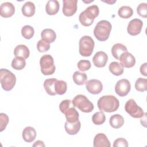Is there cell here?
<instances>
[{
	"label": "cell",
	"mask_w": 147,
	"mask_h": 147,
	"mask_svg": "<svg viewBox=\"0 0 147 147\" xmlns=\"http://www.w3.org/2000/svg\"><path fill=\"white\" fill-rule=\"evenodd\" d=\"M137 12L138 15L143 18L147 17V4L141 3L137 7Z\"/></svg>",
	"instance_id": "cell-37"
},
{
	"label": "cell",
	"mask_w": 147,
	"mask_h": 147,
	"mask_svg": "<svg viewBox=\"0 0 147 147\" xmlns=\"http://www.w3.org/2000/svg\"><path fill=\"white\" fill-rule=\"evenodd\" d=\"M41 71L44 75H52L56 69L52 56L49 54L43 55L40 60Z\"/></svg>",
	"instance_id": "cell-7"
},
{
	"label": "cell",
	"mask_w": 147,
	"mask_h": 147,
	"mask_svg": "<svg viewBox=\"0 0 147 147\" xmlns=\"http://www.w3.org/2000/svg\"><path fill=\"white\" fill-rule=\"evenodd\" d=\"M56 78H50L45 80L44 82V87L47 93L50 95L53 96L56 94L55 91V83L56 82Z\"/></svg>",
	"instance_id": "cell-26"
},
{
	"label": "cell",
	"mask_w": 147,
	"mask_h": 147,
	"mask_svg": "<svg viewBox=\"0 0 147 147\" xmlns=\"http://www.w3.org/2000/svg\"><path fill=\"white\" fill-rule=\"evenodd\" d=\"M127 49L126 46L121 43H117L111 48V53L113 56L117 60H119L121 55L127 52Z\"/></svg>",
	"instance_id": "cell-23"
},
{
	"label": "cell",
	"mask_w": 147,
	"mask_h": 147,
	"mask_svg": "<svg viewBox=\"0 0 147 147\" xmlns=\"http://www.w3.org/2000/svg\"><path fill=\"white\" fill-rule=\"evenodd\" d=\"M146 65H147V63H144L143 64H142L140 67V72L142 75H144L145 76H147V73H146Z\"/></svg>",
	"instance_id": "cell-41"
},
{
	"label": "cell",
	"mask_w": 147,
	"mask_h": 147,
	"mask_svg": "<svg viewBox=\"0 0 147 147\" xmlns=\"http://www.w3.org/2000/svg\"><path fill=\"white\" fill-rule=\"evenodd\" d=\"M77 66L78 69L80 71L83 72V71H86L89 69H90L91 67V64L89 60H81L78 63Z\"/></svg>",
	"instance_id": "cell-35"
},
{
	"label": "cell",
	"mask_w": 147,
	"mask_h": 147,
	"mask_svg": "<svg viewBox=\"0 0 147 147\" xmlns=\"http://www.w3.org/2000/svg\"><path fill=\"white\" fill-rule=\"evenodd\" d=\"M111 24L107 20H101L96 25L94 29L95 38L100 41L107 40L111 30Z\"/></svg>",
	"instance_id": "cell-3"
},
{
	"label": "cell",
	"mask_w": 147,
	"mask_h": 147,
	"mask_svg": "<svg viewBox=\"0 0 147 147\" xmlns=\"http://www.w3.org/2000/svg\"><path fill=\"white\" fill-rule=\"evenodd\" d=\"M95 42L94 40L89 36H84L79 40V53L84 57H88L93 52Z\"/></svg>",
	"instance_id": "cell-6"
},
{
	"label": "cell",
	"mask_w": 147,
	"mask_h": 147,
	"mask_svg": "<svg viewBox=\"0 0 147 147\" xmlns=\"http://www.w3.org/2000/svg\"><path fill=\"white\" fill-rule=\"evenodd\" d=\"M22 136L25 141L32 142L36 137V131L33 127L28 126L23 130Z\"/></svg>",
	"instance_id": "cell-17"
},
{
	"label": "cell",
	"mask_w": 147,
	"mask_h": 147,
	"mask_svg": "<svg viewBox=\"0 0 147 147\" xmlns=\"http://www.w3.org/2000/svg\"><path fill=\"white\" fill-rule=\"evenodd\" d=\"M125 110L131 117L135 118L143 117L144 112L143 109L137 105L133 99L128 100L125 105Z\"/></svg>",
	"instance_id": "cell-8"
},
{
	"label": "cell",
	"mask_w": 147,
	"mask_h": 147,
	"mask_svg": "<svg viewBox=\"0 0 147 147\" xmlns=\"http://www.w3.org/2000/svg\"><path fill=\"white\" fill-rule=\"evenodd\" d=\"M99 13V9L97 5L90 6L80 13L79 20L83 26H89L93 24L95 18L98 16Z\"/></svg>",
	"instance_id": "cell-2"
},
{
	"label": "cell",
	"mask_w": 147,
	"mask_h": 147,
	"mask_svg": "<svg viewBox=\"0 0 147 147\" xmlns=\"http://www.w3.org/2000/svg\"><path fill=\"white\" fill-rule=\"evenodd\" d=\"M118 14L121 18L127 19L132 16L133 14V11L130 6H123L118 9Z\"/></svg>",
	"instance_id": "cell-30"
},
{
	"label": "cell",
	"mask_w": 147,
	"mask_h": 147,
	"mask_svg": "<svg viewBox=\"0 0 147 147\" xmlns=\"http://www.w3.org/2000/svg\"><path fill=\"white\" fill-rule=\"evenodd\" d=\"M143 26L142 21L138 18L131 20L128 24L127 31L131 36H136L140 33Z\"/></svg>",
	"instance_id": "cell-11"
},
{
	"label": "cell",
	"mask_w": 147,
	"mask_h": 147,
	"mask_svg": "<svg viewBox=\"0 0 147 147\" xmlns=\"http://www.w3.org/2000/svg\"><path fill=\"white\" fill-rule=\"evenodd\" d=\"M77 0H63V13L67 17L73 16L77 11Z\"/></svg>",
	"instance_id": "cell-10"
},
{
	"label": "cell",
	"mask_w": 147,
	"mask_h": 147,
	"mask_svg": "<svg viewBox=\"0 0 147 147\" xmlns=\"http://www.w3.org/2000/svg\"><path fill=\"white\" fill-rule=\"evenodd\" d=\"M11 67L16 70H21L26 65L25 59L22 57H16L11 61Z\"/></svg>",
	"instance_id": "cell-31"
},
{
	"label": "cell",
	"mask_w": 147,
	"mask_h": 147,
	"mask_svg": "<svg viewBox=\"0 0 147 147\" xmlns=\"http://www.w3.org/2000/svg\"><path fill=\"white\" fill-rule=\"evenodd\" d=\"M130 83L126 79L119 80L115 86V91L119 96H126L130 92Z\"/></svg>",
	"instance_id": "cell-9"
},
{
	"label": "cell",
	"mask_w": 147,
	"mask_h": 147,
	"mask_svg": "<svg viewBox=\"0 0 147 147\" xmlns=\"http://www.w3.org/2000/svg\"><path fill=\"white\" fill-rule=\"evenodd\" d=\"M41 37L42 40L50 44L55 41L56 34L53 30L51 29H45L41 32Z\"/></svg>",
	"instance_id": "cell-22"
},
{
	"label": "cell",
	"mask_w": 147,
	"mask_h": 147,
	"mask_svg": "<svg viewBox=\"0 0 147 147\" xmlns=\"http://www.w3.org/2000/svg\"><path fill=\"white\" fill-rule=\"evenodd\" d=\"M109 123L112 127L118 129L122 127L124 124V119L122 115L118 114H114L110 117Z\"/></svg>",
	"instance_id": "cell-25"
},
{
	"label": "cell",
	"mask_w": 147,
	"mask_h": 147,
	"mask_svg": "<svg viewBox=\"0 0 147 147\" xmlns=\"http://www.w3.org/2000/svg\"><path fill=\"white\" fill-rule=\"evenodd\" d=\"M37 48L40 52H45L49 49L50 45L47 42L41 39L37 44Z\"/></svg>",
	"instance_id": "cell-36"
},
{
	"label": "cell",
	"mask_w": 147,
	"mask_h": 147,
	"mask_svg": "<svg viewBox=\"0 0 147 147\" xmlns=\"http://www.w3.org/2000/svg\"><path fill=\"white\" fill-rule=\"evenodd\" d=\"M36 7L34 4L30 1L25 2L22 6L21 11L24 16L28 17L33 16L35 13Z\"/></svg>",
	"instance_id": "cell-21"
},
{
	"label": "cell",
	"mask_w": 147,
	"mask_h": 147,
	"mask_svg": "<svg viewBox=\"0 0 147 147\" xmlns=\"http://www.w3.org/2000/svg\"><path fill=\"white\" fill-rule=\"evenodd\" d=\"M59 8V2L57 0H49L46 5L45 11L47 14L53 16L57 13Z\"/></svg>",
	"instance_id": "cell-19"
},
{
	"label": "cell",
	"mask_w": 147,
	"mask_h": 147,
	"mask_svg": "<svg viewBox=\"0 0 147 147\" xmlns=\"http://www.w3.org/2000/svg\"><path fill=\"white\" fill-rule=\"evenodd\" d=\"M33 146H45V144H44L43 141L38 140L34 142V144L33 145Z\"/></svg>",
	"instance_id": "cell-42"
},
{
	"label": "cell",
	"mask_w": 147,
	"mask_h": 147,
	"mask_svg": "<svg viewBox=\"0 0 147 147\" xmlns=\"http://www.w3.org/2000/svg\"><path fill=\"white\" fill-rule=\"evenodd\" d=\"M127 147L128 146L127 141L123 138H118L116 139L113 144V147Z\"/></svg>",
	"instance_id": "cell-40"
},
{
	"label": "cell",
	"mask_w": 147,
	"mask_h": 147,
	"mask_svg": "<svg viewBox=\"0 0 147 147\" xmlns=\"http://www.w3.org/2000/svg\"><path fill=\"white\" fill-rule=\"evenodd\" d=\"M55 91L56 94L63 95L65 94L67 90V83L61 80H57L55 83Z\"/></svg>",
	"instance_id": "cell-29"
},
{
	"label": "cell",
	"mask_w": 147,
	"mask_h": 147,
	"mask_svg": "<svg viewBox=\"0 0 147 147\" xmlns=\"http://www.w3.org/2000/svg\"><path fill=\"white\" fill-rule=\"evenodd\" d=\"M14 55L15 57H22L24 59H26L29 56L30 51L26 45L20 44L16 46L14 48Z\"/></svg>",
	"instance_id": "cell-20"
},
{
	"label": "cell",
	"mask_w": 147,
	"mask_h": 147,
	"mask_svg": "<svg viewBox=\"0 0 147 147\" xmlns=\"http://www.w3.org/2000/svg\"><path fill=\"white\" fill-rule=\"evenodd\" d=\"M103 1L104 2H106V3H107L108 4H110V5H112V4H113L114 3H115L116 2L115 0V1Z\"/></svg>",
	"instance_id": "cell-43"
},
{
	"label": "cell",
	"mask_w": 147,
	"mask_h": 147,
	"mask_svg": "<svg viewBox=\"0 0 147 147\" xmlns=\"http://www.w3.org/2000/svg\"><path fill=\"white\" fill-rule=\"evenodd\" d=\"M0 82L2 88L9 91L13 88L16 83V77L10 71L1 68L0 70Z\"/></svg>",
	"instance_id": "cell-4"
},
{
	"label": "cell",
	"mask_w": 147,
	"mask_h": 147,
	"mask_svg": "<svg viewBox=\"0 0 147 147\" xmlns=\"http://www.w3.org/2000/svg\"><path fill=\"white\" fill-rule=\"evenodd\" d=\"M72 103L74 107L78 108L84 113H90L94 110L93 103L84 95H76L72 99Z\"/></svg>",
	"instance_id": "cell-5"
},
{
	"label": "cell",
	"mask_w": 147,
	"mask_h": 147,
	"mask_svg": "<svg viewBox=\"0 0 147 147\" xmlns=\"http://www.w3.org/2000/svg\"><path fill=\"white\" fill-rule=\"evenodd\" d=\"M94 147H110L111 144L107 136L103 133H98L94 138Z\"/></svg>",
	"instance_id": "cell-16"
},
{
	"label": "cell",
	"mask_w": 147,
	"mask_h": 147,
	"mask_svg": "<svg viewBox=\"0 0 147 147\" xmlns=\"http://www.w3.org/2000/svg\"><path fill=\"white\" fill-rule=\"evenodd\" d=\"M72 101L69 99H65L61 101L59 105V109L61 112L63 114L71 107Z\"/></svg>",
	"instance_id": "cell-39"
},
{
	"label": "cell",
	"mask_w": 147,
	"mask_h": 147,
	"mask_svg": "<svg viewBox=\"0 0 147 147\" xmlns=\"http://www.w3.org/2000/svg\"><path fill=\"white\" fill-rule=\"evenodd\" d=\"M97 105L100 111L112 113L118 110L119 102L114 95H103L98 99Z\"/></svg>",
	"instance_id": "cell-1"
},
{
	"label": "cell",
	"mask_w": 147,
	"mask_h": 147,
	"mask_svg": "<svg viewBox=\"0 0 147 147\" xmlns=\"http://www.w3.org/2000/svg\"><path fill=\"white\" fill-rule=\"evenodd\" d=\"M109 69L110 72L115 76L121 75L123 73V67L117 61L111 62L109 64Z\"/></svg>",
	"instance_id": "cell-28"
},
{
	"label": "cell",
	"mask_w": 147,
	"mask_h": 147,
	"mask_svg": "<svg viewBox=\"0 0 147 147\" xmlns=\"http://www.w3.org/2000/svg\"><path fill=\"white\" fill-rule=\"evenodd\" d=\"M65 116L67 121L69 122H76L79 121V113L74 107H70L64 114Z\"/></svg>",
	"instance_id": "cell-24"
},
{
	"label": "cell",
	"mask_w": 147,
	"mask_h": 147,
	"mask_svg": "<svg viewBox=\"0 0 147 147\" xmlns=\"http://www.w3.org/2000/svg\"><path fill=\"white\" fill-rule=\"evenodd\" d=\"M9 122V117L5 113L0 114V131H2L6 129V127Z\"/></svg>",
	"instance_id": "cell-38"
},
{
	"label": "cell",
	"mask_w": 147,
	"mask_h": 147,
	"mask_svg": "<svg viewBox=\"0 0 147 147\" xmlns=\"http://www.w3.org/2000/svg\"><path fill=\"white\" fill-rule=\"evenodd\" d=\"M72 78L74 83L77 85H83L87 82V76L86 73L81 72L78 71H75L73 75Z\"/></svg>",
	"instance_id": "cell-27"
},
{
	"label": "cell",
	"mask_w": 147,
	"mask_h": 147,
	"mask_svg": "<svg viewBox=\"0 0 147 147\" xmlns=\"http://www.w3.org/2000/svg\"><path fill=\"white\" fill-rule=\"evenodd\" d=\"M15 12L14 5L9 2H3L0 6V14L2 17L9 18L11 17Z\"/></svg>",
	"instance_id": "cell-15"
},
{
	"label": "cell",
	"mask_w": 147,
	"mask_h": 147,
	"mask_svg": "<svg viewBox=\"0 0 147 147\" xmlns=\"http://www.w3.org/2000/svg\"><path fill=\"white\" fill-rule=\"evenodd\" d=\"M86 87L88 92L92 94H98L103 90L102 82L98 79H90L86 83Z\"/></svg>",
	"instance_id": "cell-12"
},
{
	"label": "cell",
	"mask_w": 147,
	"mask_h": 147,
	"mask_svg": "<svg viewBox=\"0 0 147 147\" xmlns=\"http://www.w3.org/2000/svg\"><path fill=\"white\" fill-rule=\"evenodd\" d=\"M119 60L123 67L131 68L136 64V59L134 56L130 53L126 52L122 53L119 57Z\"/></svg>",
	"instance_id": "cell-13"
},
{
	"label": "cell",
	"mask_w": 147,
	"mask_h": 147,
	"mask_svg": "<svg viewBox=\"0 0 147 147\" xmlns=\"http://www.w3.org/2000/svg\"><path fill=\"white\" fill-rule=\"evenodd\" d=\"M81 123L80 122L78 121L76 122H69L66 121L65 123V130L66 132L69 135L76 134L80 129Z\"/></svg>",
	"instance_id": "cell-18"
},
{
	"label": "cell",
	"mask_w": 147,
	"mask_h": 147,
	"mask_svg": "<svg viewBox=\"0 0 147 147\" xmlns=\"http://www.w3.org/2000/svg\"><path fill=\"white\" fill-rule=\"evenodd\" d=\"M108 61L107 55L103 52H97L92 58V62L94 65L98 68L104 67Z\"/></svg>",
	"instance_id": "cell-14"
},
{
	"label": "cell",
	"mask_w": 147,
	"mask_h": 147,
	"mask_svg": "<svg viewBox=\"0 0 147 147\" xmlns=\"http://www.w3.org/2000/svg\"><path fill=\"white\" fill-rule=\"evenodd\" d=\"M106 121V116L102 111H98L94 113L92 117V122L96 125L103 124Z\"/></svg>",
	"instance_id": "cell-32"
},
{
	"label": "cell",
	"mask_w": 147,
	"mask_h": 147,
	"mask_svg": "<svg viewBox=\"0 0 147 147\" xmlns=\"http://www.w3.org/2000/svg\"><path fill=\"white\" fill-rule=\"evenodd\" d=\"M135 88L140 92H144L147 90V79L139 78L135 82Z\"/></svg>",
	"instance_id": "cell-33"
},
{
	"label": "cell",
	"mask_w": 147,
	"mask_h": 147,
	"mask_svg": "<svg viewBox=\"0 0 147 147\" xmlns=\"http://www.w3.org/2000/svg\"><path fill=\"white\" fill-rule=\"evenodd\" d=\"M22 36L26 39H30L33 37L34 30L33 28L30 25H25L21 29Z\"/></svg>",
	"instance_id": "cell-34"
}]
</instances>
